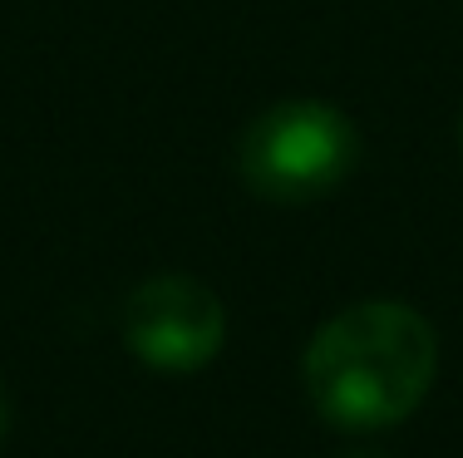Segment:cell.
<instances>
[{
	"instance_id": "obj_4",
	"label": "cell",
	"mask_w": 463,
	"mask_h": 458,
	"mask_svg": "<svg viewBox=\"0 0 463 458\" xmlns=\"http://www.w3.org/2000/svg\"><path fill=\"white\" fill-rule=\"evenodd\" d=\"M5 424H10V405H5V389H0V439H5Z\"/></svg>"
},
{
	"instance_id": "obj_3",
	"label": "cell",
	"mask_w": 463,
	"mask_h": 458,
	"mask_svg": "<svg viewBox=\"0 0 463 458\" xmlns=\"http://www.w3.org/2000/svg\"><path fill=\"white\" fill-rule=\"evenodd\" d=\"M124 341L163 375L203 369L227 341V311L213 286L193 276H153L124 301Z\"/></svg>"
},
{
	"instance_id": "obj_2",
	"label": "cell",
	"mask_w": 463,
	"mask_h": 458,
	"mask_svg": "<svg viewBox=\"0 0 463 458\" xmlns=\"http://www.w3.org/2000/svg\"><path fill=\"white\" fill-rule=\"evenodd\" d=\"M360 138L340 108L321 99H291L257 114L241 134L237 168L257 198L311 202L350 178Z\"/></svg>"
},
{
	"instance_id": "obj_1",
	"label": "cell",
	"mask_w": 463,
	"mask_h": 458,
	"mask_svg": "<svg viewBox=\"0 0 463 458\" xmlns=\"http://www.w3.org/2000/svg\"><path fill=\"white\" fill-rule=\"evenodd\" d=\"M439 369L434 325L404 301L330 315L306 351V395L340 429H390L424 405Z\"/></svg>"
}]
</instances>
